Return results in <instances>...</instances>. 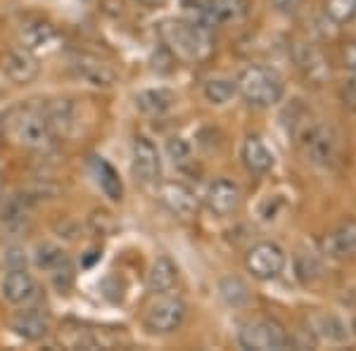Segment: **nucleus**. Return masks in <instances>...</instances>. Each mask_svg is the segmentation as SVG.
<instances>
[{
	"mask_svg": "<svg viewBox=\"0 0 356 351\" xmlns=\"http://www.w3.org/2000/svg\"><path fill=\"white\" fill-rule=\"evenodd\" d=\"M159 36H162L164 48L169 50L174 57L188 62H197L209 57L214 41H211L209 28L197 26L193 22L183 19H166L159 26Z\"/></svg>",
	"mask_w": 356,
	"mask_h": 351,
	"instance_id": "f257e3e1",
	"label": "nucleus"
},
{
	"mask_svg": "<svg viewBox=\"0 0 356 351\" xmlns=\"http://www.w3.org/2000/svg\"><path fill=\"white\" fill-rule=\"evenodd\" d=\"M8 129L17 145L26 149H41L53 138L48 109L41 105H22L13 109V114L8 117Z\"/></svg>",
	"mask_w": 356,
	"mask_h": 351,
	"instance_id": "f03ea898",
	"label": "nucleus"
},
{
	"mask_svg": "<svg viewBox=\"0 0 356 351\" xmlns=\"http://www.w3.org/2000/svg\"><path fill=\"white\" fill-rule=\"evenodd\" d=\"M238 93L245 97V102H250L252 107H273L280 102V97L285 93L283 79L278 76L275 69L268 67H247L240 72V76L235 79Z\"/></svg>",
	"mask_w": 356,
	"mask_h": 351,
	"instance_id": "7ed1b4c3",
	"label": "nucleus"
},
{
	"mask_svg": "<svg viewBox=\"0 0 356 351\" xmlns=\"http://www.w3.org/2000/svg\"><path fill=\"white\" fill-rule=\"evenodd\" d=\"M238 342L243 349H254V351H280L288 349L292 339L283 325L275 318H254L247 320L240 327Z\"/></svg>",
	"mask_w": 356,
	"mask_h": 351,
	"instance_id": "20e7f679",
	"label": "nucleus"
},
{
	"mask_svg": "<svg viewBox=\"0 0 356 351\" xmlns=\"http://www.w3.org/2000/svg\"><path fill=\"white\" fill-rule=\"evenodd\" d=\"M157 299L147 307L145 311V327L154 335H171L176 332L178 327L183 325L186 320V313H188V307L181 297L171 295H154Z\"/></svg>",
	"mask_w": 356,
	"mask_h": 351,
	"instance_id": "39448f33",
	"label": "nucleus"
},
{
	"mask_svg": "<svg viewBox=\"0 0 356 351\" xmlns=\"http://www.w3.org/2000/svg\"><path fill=\"white\" fill-rule=\"evenodd\" d=\"M300 142L304 149V157L318 166H330L337 159V152H340L337 133L330 129V126H323V124L309 126V129L302 133Z\"/></svg>",
	"mask_w": 356,
	"mask_h": 351,
	"instance_id": "423d86ee",
	"label": "nucleus"
},
{
	"mask_svg": "<svg viewBox=\"0 0 356 351\" xmlns=\"http://www.w3.org/2000/svg\"><path fill=\"white\" fill-rule=\"evenodd\" d=\"M245 266L257 280H273L285 268V252L275 243H259L247 252Z\"/></svg>",
	"mask_w": 356,
	"mask_h": 351,
	"instance_id": "0eeeda50",
	"label": "nucleus"
},
{
	"mask_svg": "<svg viewBox=\"0 0 356 351\" xmlns=\"http://www.w3.org/2000/svg\"><path fill=\"white\" fill-rule=\"evenodd\" d=\"M131 169H134V176L138 181L145 183V186L157 183V178L162 176V157H159V149L150 138L140 136L134 140V149H131Z\"/></svg>",
	"mask_w": 356,
	"mask_h": 351,
	"instance_id": "6e6552de",
	"label": "nucleus"
},
{
	"mask_svg": "<svg viewBox=\"0 0 356 351\" xmlns=\"http://www.w3.org/2000/svg\"><path fill=\"white\" fill-rule=\"evenodd\" d=\"M159 202H162V206L171 216L181 218V221L193 218L200 209V202L193 190L186 183H178V181L162 183V188H159Z\"/></svg>",
	"mask_w": 356,
	"mask_h": 351,
	"instance_id": "1a4fd4ad",
	"label": "nucleus"
},
{
	"mask_svg": "<svg viewBox=\"0 0 356 351\" xmlns=\"http://www.w3.org/2000/svg\"><path fill=\"white\" fill-rule=\"evenodd\" d=\"M31 221V199L26 195L0 197V230L8 235H22Z\"/></svg>",
	"mask_w": 356,
	"mask_h": 351,
	"instance_id": "9d476101",
	"label": "nucleus"
},
{
	"mask_svg": "<svg viewBox=\"0 0 356 351\" xmlns=\"http://www.w3.org/2000/svg\"><path fill=\"white\" fill-rule=\"evenodd\" d=\"M204 202L214 216H231L243 204V195H240L238 183L228 181V178H219L207 188Z\"/></svg>",
	"mask_w": 356,
	"mask_h": 351,
	"instance_id": "9b49d317",
	"label": "nucleus"
},
{
	"mask_svg": "<svg viewBox=\"0 0 356 351\" xmlns=\"http://www.w3.org/2000/svg\"><path fill=\"white\" fill-rule=\"evenodd\" d=\"M3 299L15 307H24V304L33 302L38 295V283L33 280L31 273H26V268H8L0 285Z\"/></svg>",
	"mask_w": 356,
	"mask_h": 351,
	"instance_id": "f8f14e48",
	"label": "nucleus"
},
{
	"mask_svg": "<svg viewBox=\"0 0 356 351\" xmlns=\"http://www.w3.org/2000/svg\"><path fill=\"white\" fill-rule=\"evenodd\" d=\"M325 252L332 259H354L356 256V218H347L323 240Z\"/></svg>",
	"mask_w": 356,
	"mask_h": 351,
	"instance_id": "ddd939ff",
	"label": "nucleus"
},
{
	"mask_svg": "<svg viewBox=\"0 0 356 351\" xmlns=\"http://www.w3.org/2000/svg\"><path fill=\"white\" fill-rule=\"evenodd\" d=\"M240 157H243L245 169L250 171V174H257V176L268 174L275 164L273 152L268 149V145L261 140L259 136H247L245 138L243 149H240Z\"/></svg>",
	"mask_w": 356,
	"mask_h": 351,
	"instance_id": "4468645a",
	"label": "nucleus"
},
{
	"mask_svg": "<svg viewBox=\"0 0 356 351\" xmlns=\"http://www.w3.org/2000/svg\"><path fill=\"white\" fill-rule=\"evenodd\" d=\"M13 330L15 335H19L22 339H29V342H38L48 335L50 330V320L43 311L38 309H29L22 311L13 318Z\"/></svg>",
	"mask_w": 356,
	"mask_h": 351,
	"instance_id": "2eb2a0df",
	"label": "nucleus"
},
{
	"mask_svg": "<svg viewBox=\"0 0 356 351\" xmlns=\"http://www.w3.org/2000/svg\"><path fill=\"white\" fill-rule=\"evenodd\" d=\"M178 285V266L169 256H159L147 273V290L152 295H166Z\"/></svg>",
	"mask_w": 356,
	"mask_h": 351,
	"instance_id": "dca6fc26",
	"label": "nucleus"
},
{
	"mask_svg": "<svg viewBox=\"0 0 356 351\" xmlns=\"http://www.w3.org/2000/svg\"><path fill=\"white\" fill-rule=\"evenodd\" d=\"M3 69L15 83H29L38 76V62L29 50H15L5 57Z\"/></svg>",
	"mask_w": 356,
	"mask_h": 351,
	"instance_id": "f3484780",
	"label": "nucleus"
},
{
	"mask_svg": "<svg viewBox=\"0 0 356 351\" xmlns=\"http://www.w3.org/2000/svg\"><path fill=\"white\" fill-rule=\"evenodd\" d=\"M74 67H76L79 76H83L86 81L93 85H110L114 83V79H117L114 69L107 65V62L97 60L93 55H79L76 60H74Z\"/></svg>",
	"mask_w": 356,
	"mask_h": 351,
	"instance_id": "a211bd4d",
	"label": "nucleus"
},
{
	"mask_svg": "<svg viewBox=\"0 0 356 351\" xmlns=\"http://www.w3.org/2000/svg\"><path fill=\"white\" fill-rule=\"evenodd\" d=\"M309 332L323 342L340 344L347 339V325L332 313H314L309 318Z\"/></svg>",
	"mask_w": 356,
	"mask_h": 351,
	"instance_id": "6ab92c4d",
	"label": "nucleus"
},
{
	"mask_svg": "<svg viewBox=\"0 0 356 351\" xmlns=\"http://www.w3.org/2000/svg\"><path fill=\"white\" fill-rule=\"evenodd\" d=\"M174 102L176 95L169 88H147L136 95V107L143 114H150V117H162L174 107Z\"/></svg>",
	"mask_w": 356,
	"mask_h": 351,
	"instance_id": "aec40b11",
	"label": "nucleus"
},
{
	"mask_svg": "<svg viewBox=\"0 0 356 351\" xmlns=\"http://www.w3.org/2000/svg\"><path fill=\"white\" fill-rule=\"evenodd\" d=\"M207 10H209L211 24H235V22L245 19L250 3L247 0H209Z\"/></svg>",
	"mask_w": 356,
	"mask_h": 351,
	"instance_id": "412c9836",
	"label": "nucleus"
},
{
	"mask_svg": "<svg viewBox=\"0 0 356 351\" xmlns=\"http://www.w3.org/2000/svg\"><path fill=\"white\" fill-rule=\"evenodd\" d=\"M55 38H57L55 26L43 19L26 22V24L22 26V43H24V50H29V53H36V50L48 48Z\"/></svg>",
	"mask_w": 356,
	"mask_h": 351,
	"instance_id": "4be33fe9",
	"label": "nucleus"
},
{
	"mask_svg": "<svg viewBox=\"0 0 356 351\" xmlns=\"http://www.w3.org/2000/svg\"><path fill=\"white\" fill-rule=\"evenodd\" d=\"M93 171L97 176V183H100L102 193H105L110 199H114V202H119L124 195V186H122V181H119V174L114 171V166L97 157V159H93Z\"/></svg>",
	"mask_w": 356,
	"mask_h": 351,
	"instance_id": "5701e85b",
	"label": "nucleus"
},
{
	"mask_svg": "<svg viewBox=\"0 0 356 351\" xmlns=\"http://www.w3.org/2000/svg\"><path fill=\"white\" fill-rule=\"evenodd\" d=\"M219 295L231 309H245L252 299L250 287L240 278H233V275H228V278H223L219 283Z\"/></svg>",
	"mask_w": 356,
	"mask_h": 351,
	"instance_id": "b1692460",
	"label": "nucleus"
},
{
	"mask_svg": "<svg viewBox=\"0 0 356 351\" xmlns=\"http://www.w3.org/2000/svg\"><path fill=\"white\" fill-rule=\"evenodd\" d=\"M235 93H238V85L231 79H209L204 83V97L211 105H226Z\"/></svg>",
	"mask_w": 356,
	"mask_h": 351,
	"instance_id": "393cba45",
	"label": "nucleus"
},
{
	"mask_svg": "<svg viewBox=\"0 0 356 351\" xmlns=\"http://www.w3.org/2000/svg\"><path fill=\"white\" fill-rule=\"evenodd\" d=\"M65 261H67V256H65V252H62L60 247H55L50 243L38 245V250H36V266L38 268L55 270L60 263H65Z\"/></svg>",
	"mask_w": 356,
	"mask_h": 351,
	"instance_id": "a878e982",
	"label": "nucleus"
},
{
	"mask_svg": "<svg viewBox=\"0 0 356 351\" xmlns=\"http://www.w3.org/2000/svg\"><path fill=\"white\" fill-rule=\"evenodd\" d=\"M325 15L337 24L352 22L356 17V0H325Z\"/></svg>",
	"mask_w": 356,
	"mask_h": 351,
	"instance_id": "bb28decb",
	"label": "nucleus"
},
{
	"mask_svg": "<svg viewBox=\"0 0 356 351\" xmlns=\"http://www.w3.org/2000/svg\"><path fill=\"white\" fill-rule=\"evenodd\" d=\"M295 270H297V278L302 283H312L321 275V263L316 261L314 254H300L297 256V263H295Z\"/></svg>",
	"mask_w": 356,
	"mask_h": 351,
	"instance_id": "cd10ccee",
	"label": "nucleus"
},
{
	"mask_svg": "<svg viewBox=\"0 0 356 351\" xmlns=\"http://www.w3.org/2000/svg\"><path fill=\"white\" fill-rule=\"evenodd\" d=\"M166 154H169V159L176 166H183L186 162H191L193 147H191V142L183 140V138H171V140L166 142Z\"/></svg>",
	"mask_w": 356,
	"mask_h": 351,
	"instance_id": "c85d7f7f",
	"label": "nucleus"
},
{
	"mask_svg": "<svg viewBox=\"0 0 356 351\" xmlns=\"http://www.w3.org/2000/svg\"><path fill=\"white\" fill-rule=\"evenodd\" d=\"M344 67L352 72V88L356 90V43H349L347 48H344Z\"/></svg>",
	"mask_w": 356,
	"mask_h": 351,
	"instance_id": "c756f323",
	"label": "nucleus"
},
{
	"mask_svg": "<svg viewBox=\"0 0 356 351\" xmlns=\"http://www.w3.org/2000/svg\"><path fill=\"white\" fill-rule=\"evenodd\" d=\"M271 3H273L275 13L292 15V13H297V10H300V5L304 3V0H271Z\"/></svg>",
	"mask_w": 356,
	"mask_h": 351,
	"instance_id": "7c9ffc66",
	"label": "nucleus"
},
{
	"mask_svg": "<svg viewBox=\"0 0 356 351\" xmlns=\"http://www.w3.org/2000/svg\"><path fill=\"white\" fill-rule=\"evenodd\" d=\"M5 261H8L10 268H24L26 266V256L22 250H17V247H13V250H8V254H5Z\"/></svg>",
	"mask_w": 356,
	"mask_h": 351,
	"instance_id": "2f4dec72",
	"label": "nucleus"
},
{
	"mask_svg": "<svg viewBox=\"0 0 356 351\" xmlns=\"http://www.w3.org/2000/svg\"><path fill=\"white\" fill-rule=\"evenodd\" d=\"M138 3H143V5H150V8H154V5H162L164 0H138Z\"/></svg>",
	"mask_w": 356,
	"mask_h": 351,
	"instance_id": "473e14b6",
	"label": "nucleus"
},
{
	"mask_svg": "<svg viewBox=\"0 0 356 351\" xmlns=\"http://www.w3.org/2000/svg\"><path fill=\"white\" fill-rule=\"evenodd\" d=\"M349 330H352V332H354V337H356V318L352 320V325H349Z\"/></svg>",
	"mask_w": 356,
	"mask_h": 351,
	"instance_id": "72a5a7b5",
	"label": "nucleus"
},
{
	"mask_svg": "<svg viewBox=\"0 0 356 351\" xmlns=\"http://www.w3.org/2000/svg\"><path fill=\"white\" fill-rule=\"evenodd\" d=\"M0 197H3V186H0Z\"/></svg>",
	"mask_w": 356,
	"mask_h": 351,
	"instance_id": "f704fd0d",
	"label": "nucleus"
}]
</instances>
